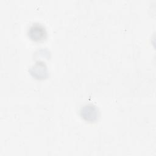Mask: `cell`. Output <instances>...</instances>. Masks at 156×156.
Segmentation results:
<instances>
[{
	"label": "cell",
	"instance_id": "obj_1",
	"mask_svg": "<svg viewBox=\"0 0 156 156\" xmlns=\"http://www.w3.org/2000/svg\"><path fill=\"white\" fill-rule=\"evenodd\" d=\"M28 36L35 41H40L44 40L47 36V32L45 27L38 23L32 24L28 29Z\"/></svg>",
	"mask_w": 156,
	"mask_h": 156
},
{
	"label": "cell",
	"instance_id": "obj_2",
	"mask_svg": "<svg viewBox=\"0 0 156 156\" xmlns=\"http://www.w3.org/2000/svg\"><path fill=\"white\" fill-rule=\"evenodd\" d=\"M80 115L85 121L94 122L96 121L99 117V110L94 104H86L81 107Z\"/></svg>",
	"mask_w": 156,
	"mask_h": 156
},
{
	"label": "cell",
	"instance_id": "obj_3",
	"mask_svg": "<svg viewBox=\"0 0 156 156\" xmlns=\"http://www.w3.org/2000/svg\"><path fill=\"white\" fill-rule=\"evenodd\" d=\"M30 74L37 79H46L48 76V71L44 62L37 61L29 69Z\"/></svg>",
	"mask_w": 156,
	"mask_h": 156
}]
</instances>
